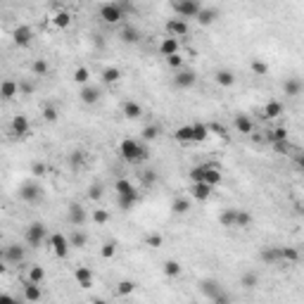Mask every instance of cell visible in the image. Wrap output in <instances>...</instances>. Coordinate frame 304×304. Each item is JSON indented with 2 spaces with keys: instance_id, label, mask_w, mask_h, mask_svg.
<instances>
[{
  "instance_id": "1",
  "label": "cell",
  "mask_w": 304,
  "mask_h": 304,
  "mask_svg": "<svg viewBox=\"0 0 304 304\" xmlns=\"http://www.w3.org/2000/svg\"><path fill=\"white\" fill-rule=\"evenodd\" d=\"M119 154H122V159L131 162V164H136V162L148 159V148H145L140 140L126 138V140H122V143H119Z\"/></svg>"
},
{
  "instance_id": "2",
  "label": "cell",
  "mask_w": 304,
  "mask_h": 304,
  "mask_svg": "<svg viewBox=\"0 0 304 304\" xmlns=\"http://www.w3.org/2000/svg\"><path fill=\"white\" fill-rule=\"evenodd\" d=\"M171 2V7L176 10V15L181 17V19H195L200 12V0H169Z\"/></svg>"
},
{
  "instance_id": "3",
  "label": "cell",
  "mask_w": 304,
  "mask_h": 304,
  "mask_svg": "<svg viewBox=\"0 0 304 304\" xmlns=\"http://www.w3.org/2000/svg\"><path fill=\"white\" fill-rule=\"evenodd\" d=\"M100 19H102L105 24H119L124 19V12L119 10L117 2H107V5L100 7Z\"/></svg>"
},
{
  "instance_id": "4",
  "label": "cell",
  "mask_w": 304,
  "mask_h": 304,
  "mask_svg": "<svg viewBox=\"0 0 304 304\" xmlns=\"http://www.w3.org/2000/svg\"><path fill=\"white\" fill-rule=\"evenodd\" d=\"M202 292L209 297V302H216V304L228 302V295L221 292V288H219V283H216V280H204V283H202Z\"/></svg>"
},
{
  "instance_id": "5",
  "label": "cell",
  "mask_w": 304,
  "mask_h": 304,
  "mask_svg": "<svg viewBox=\"0 0 304 304\" xmlns=\"http://www.w3.org/2000/svg\"><path fill=\"white\" fill-rule=\"evenodd\" d=\"M24 238H26V245H31V247H38V245L46 240V226H43V224H38V221H36V224H31V226L26 228V235H24Z\"/></svg>"
},
{
  "instance_id": "6",
  "label": "cell",
  "mask_w": 304,
  "mask_h": 304,
  "mask_svg": "<svg viewBox=\"0 0 304 304\" xmlns=\"http://www.w3.org/2000/svg\"><path fill=\"white\" fill-rule=\"evenodd\" d=\"M50 245H52V252H55L57 259H64L69 254V238H64L62 233H55V235L50 238Z\"/></svg>"
},
{
  "instance_id": "7",
  "label": "cell",
  "mask_w": 304,
  "mask_h": 304,
  "mask_svg": "<svg viewBox=\"0 0 304 304\" xmlns=\"http://www.w3.org/2000/svg\"><path fill=\"white\" fill-rule=\"evenodd\" d=\"M12 41H15V46H19V48L31 46V41H33V29H31V26H17V29L12 31Z\"/></svg>"
},
{
  "instance_id": "8",
  "label": "cell",
  "mask_w": 304,
  "mask_h": 304,
  "mask_svg": "<svg viewBox=\"0 0 304 304\" xmlns=\"http://www.w3.org/2000/svg\"><path fill=\"white\" fill-rule=\"evenodd\" d=\"M17 95H19V83L12 81V78H5V81L0 83V100L10 102V100H15Z\"/></svg>"
},
{
  "instance_id": "9",
  "label": "cell",
  "mask_w": 304,
  "mask_h": 304,
  "mask_svg": "<svg viewBox=\"0 0 304 304\" xmlns=\"http://www.w3.org/2000/svg\"><path fill=\"white\" fill-rule=\"evenodd\" d=\"M10 128H12V136L24 138V136H29L31 124H29V119H26L24 114H17L15 119H12V124H10Z\"/></svg>"
},
{
  "instance_id": "10",
  "label": "cell",
  "mask_w": 304,
  "mask_h": 304,
  "mask_svg": "<svg viewBox=\"0 0 304 304\" xmlns=\"http://www.w3.org/2000/svg\"><path fill=\"white\" fill-rule=\"evenodd\" d=\"M212 185L204 181H195L193 185H190V195L195 200H200V202H204V200H209V195H212Z\"/></svg>"
},
{
  "instance_id": "11",
  "label": "cell",
  "mask_w": 304,
  "mask_h": 304,
  "mask_svg": "<svg viewBox=\"0 0 304 304\" xmlns=\"http://www.w3.org/2000/svg\"><path fill=\"white\" fill-rule=\"evenodd\" d=\"M19 198L24 202H38L41 200V188L36 183H24L22 190H19Z\"/></svg>"
},
{
  "instance_id": "12",
  "label": "cell",
  "mask_w": 304,
  "mask_h": 304,
  "mask_svg": "<svg viewBox=\"0 0 304 304\" xmlns=\"http://www.w3.org/2000/svg\"><path fill=\"white\" fill-rule=\"evenodd\" d=\"M2 257H5V261H10V264H22L24 261V247L22 245H7L5 252H2Z\"/></svg>"
},
{
  "instance_id": "13",
  "label": "cell",
  "mask_w": 304,
  "mask_h": 304,
  "mask_svg": "<svg viewBox=\"0 0 304 304\" xmlns=\"http://www.w3.org/2000/svg\"><path fill=\"white\" fill-rule=\"evenodd\" d=\"M195 81H198L195 72H178V74L174 76V86L176 88H193Z\"/></svg>"
},
{
  "instance_id": "14",
  "label": "cell",
  "mask_w": 304,
  "mask_h": 304,
  "mask_svg": "<svg viewBox=\"0 0 304 304\" xmlns=\"http://www.w3.org/2000/svg\"><path fill=\"white\" fill-rule=\"evenodd\" d=\"M216 17H219V12L214 10V7H200V12H198V24L200 26H209V24H214L216 22Z\"/></svg>"
},
{
  "instance_id": "15",
  "label": "cell",
  "mask_w": 304,
  "mask_h": 304,
  "mask_svg": "<svg viewBox=\"0 0 304 304\" xmlns=\"http://www.w3.org/2000/svg\"><path fill=\"white\" fill-rule=\"evenodd\" d=\"M74 278L81 288H91L93 285V271L88 269V266H78V269L74 271Z\"/></svg>"
},
{
  "instance_id": "16",
  "label": "cell",
  "mask_w": 304,
  "mask_h": 304,
  "mask_svg": "<svg viewBox=\"0 0 304 304\" xmlns=\"http://www.w3.org/2000/svg\"><path fill=\"white\" fill-rule=\"evenodd\" d=\"M280 114H283V102H278V100L266 102V105H264V112H261L264 119H278Z\"/></svg>"
},
{
  "instance_id": "17",
  "label": "cell",
  "mask_w": 304,
  "mask_h": 304,
  "mask_svg": "<svg viewBox=\"0 0 304 304\" xmlns=\"http://www.w3.org/2000/svg\"><path fill=\"white\" fill-rule=\"evenodd\" d=\"M167 31L171 36H185L188 33V24H185V19H169L167 22Z\"/></svg>"
},
{
  "instance_id": "18",
  "label": "cell",
  "mask_w": 304,
  "mask_h": 304,
  "mask_svg": "<svg viewBox=\"0 0 304 304\" xmlns=\"http://www.w3.org/2000/svg\"><path fill=\"white\" fill-rule=\"evenodd\" d=\"M235 131L250 136V133L254 131V124H252V119H250L247 114H238V117H235Z\"/></svg>"
},
{
  "instance_id": "19",
  "label": "cell",
  "mask_w": 304,
  "mask_h": 304,
  "mask_svg": "<svg viewBox=\"0 0 304 304\" xmlns=\"http://www.w3.org/2000/svg\"><path fill=\"white\" fill-rule=\"evenodd\" d=\"M119 198V207H122L124 212H128V209H133L138 204V190H131V193H124V195H117Z\"/></svg>"
},
{
  "instance_id": "20",
  "label": "cell",
  "mask_w": 304,
  "mask_h": 304,
  "mask_svg": "<svg viewBox=\"0 0 304 304\" xmlns=\"http://www.w3.org/2000/svg\"><path fill=\"white\" fill-rule=\"evenodd\" d=\"M78 95H81V102H86V105H95L100 100V91L95 86H83Z\"/></svg>"
},
{
  "instance_id": "21",
  "label": "cell",
  "mask_w": 304,
  "mask_h": 304,
  "mask_svg": "<svg viewBox=\"0 0 304 304\" xmlns=\"http://www.w3.org/2000/svg\"><path fill=\"white\" fill-rule=\"evenodd\" d=\"M159 52H162L164 57L174 55V52H178V38H176V36H169V38H164V41L159 43Z\"/></svg>"
},
{
  "instance_id": "22",
  "label": "cell",
  "mask_w": 304,
  "mask_h": 304,
  "mask_svg": "<svg viewBox=\"0 0 304 304\" xmlns=\"http://www.w3.org/2000/svg\"><path fill=\"white\" fill-rule=\"evenodd\" d=\"M122 112L126 119H138V117H143V107L133 102V100H128V102H124L122 105Z\"/></svg>"
},
{
  "instance_id": "23",
  "label": "cell",
  "mask_w": 304,
  "mask_h": 304,
  "mask_svg": "<svg viewBox=\"0 0 304 304\" xmlns=\"http://www.w3.org/2000/svg\"><path fill=\"white\" fill-rule=\"evenodd\" d=\"M69 221H72L74 226H83V221H86V209H83L81 204H72V207H69Z\"/></svg>"
},
{
  "instance_id": "24",
  "label": "cell",
  "mask_w": 304,
  "mask_h": 304,
  "mask_svg": "<svg viewBox=\"0 0 304 304\" xmlns=\"http://www.w3.org/2000/svg\"><path fill=\"white\" fill-rule=\"evenodd\" d=\"M283 91L288 98H297L300 93H302V81L300 78H288L285 83H283Z\"/></svg>"
},
{
  "instance_id": "25",
  "label": "cell",
  "mask_w": 304,
  "mask_h": 304,
  "mask_svg": "<svg viewBox=\"0 0 304 304\" xmlns=\"http://www.w3.org/2000/svg\"><path fill=\"white\" fill-rule=\"evenodd\" d=\"M43 295H41V288H38V283H29L26 280V285H24V300L26 302H38Z\"/></svg>"
},
{
  "instance_id": "26",
  "label": "cell",
  "mask_w": 304,
  "mask_h": 304,
  "mask_svg": "<svg viewBox=\"0 0 304 304\" xmlns=\"http://www.w3.org/2000/svg\"><path fill=\"white\" fill-rule=\"evenodd\" d=\"M202 181L209 183L212 188H216V185L221 183V171H219V167L209 164V167H207V171H204V178H202Z\"/></svg>"
},
{
  "instance_id": "27",
  "label": "cell",
  "mask_w": 304,
  "mask_h": 304,
  "mask_svg": "<svg viewBox=\"0 0 304 304\" xmlns=\"http://www.w3.org/2000/svg\"><path fill=\"white\" fill-rule=\"evenodd\" d=\"M122 41L126 43V46H133V43L140 41V31H138L136 26H124L122 29Z\"/></svg>"
},
{
  "instance_id": "28",
  "label": "cell",
  "mask_w": 304,
  "mask_h": 304,
  "mask_svg": "<svg viewBox=\"0 0 304 304\" xmlns=\"http://www.w3.org/2000/svg\"><path fill=\"white\" fill-rule=\"evenodd\" d=\"M216 83L224 86V88H230L235 83V76H233V72H228V69H219L216 72Z\"/></svg>"
},
{
  "instance_id": "29",
  "label": "cell",
  "mask_w": 304,
  "mask_h": 304,
  "mask_svg": "<svg viewBox=\"0 0 304 304\" xmlns=\"http://www.w3.org/2000/svg\"><path fill=\"white\" fill-rule=\"evenodd\" d=\"M209 138V128L207 124H193V143H202Z\"/></svg>"
},
{
  "instance_id": "30",
  "label": "cell",
  "mask_w": 304,
  "mask_h": 304,
  "mask_svg": "<svg viewBox=\"0 0 304 304\" xmlns=\"http://www.w3.org/2000/svg\"><path fill=\"white\" fill-rule=\"evenodd\" d=\"M171 212L174 214H188L190 212V200H185V198H176L174 202H171Z\"/></svg>"
},
{
  "instance_id": "31",
  "label": "cell",
  "mask_w": 304,
  "mask_h": 304,
  "mask_svg": "<svg viewBox=\"0 0 304 304\" xmlns=\"http://www.w3.org/2000/svg\"><path fill=\"white\" fill-rule=\"evenodd\" d=\"M174 138H176L178 143H193V126L188 124V126H181V128H176Z\"/></svg>"
},
{
  "instance_id": "32",
  "label": "cell",
  "mask_w": 304,
  "mask_h": 304,
  "mask_svg": "<svg viewBox=\"0 0 304 304\" xmlns=\"http://www.w3.org/2000/svg\"><path fill=\"white\" fill-rule=\"evenodd\" d=\"M86 243H88V235H86V233H81V230H74V233H72V238H69V247H76V250L86 247Z\"/></svg>"
},
{
  "instance_id": "33",
  "label": "cell",
  "mask_w": 304,
  "mask_h": 304,
  "mask_svg": "<svg viewBox=\"0 0 304 304\" xmlns=\"http://www.w3.org/2000/svg\"><path fill=\"white\" fill-rule=\"evenodd\" d=\"M52 22H55V26H57V29H67V26L72 24V15H69L67 10H60L57 15L52 17Z\"/></svg>"
},
{
  "instance_id": "34",
  "label": "cell",
  "mask_w": 304,
  "mask_h": 304,
  "mask_svg": "<svg viewBox=\"0 0 304 304\" xmlns=\"http://www.w3.org/2000/svg\"><path fill=\"white\" fill-rule=\"evenodd\" d=\"M261 261H266V264L280 261V247H269V250H264V252H261Z\"/></svg>"
},
{
  "instance_id": "35",
  "label": "cell",
  "mask_w": 304,
  "mask_h": 304,
  "mask_svg": "<svg viewBox=\"0 0 304 304\" xmlns=\"http://www.w3.org/2000/svg\"><path fill=\"white\" fill-rule=\"evenodd\" d=\"M122 78V72L117 69V67H107V69H102V81L105 83H117Z\"/></svg>"
},
{
  "instance_id": "36",
  "label": "cell",
  "mask_w": 304,
  "mask_h": 304,
  "mask_svg": "<svg viewBox=\"0 0 304 304\" xmlns=\"http://www.w3.org/2000/svg\"><path fill=\"white\" fill-rule=\"evenodd\" d=\"M250 224H252V216H250V212L235 209V228H247Z\"/></svg>"
},
{
  "instance_id": "37",
  "label": "cell",
  "mask_w": 304,
  "mask_h": 304,
  "mask_svg": "<svg viewBox=\"0 0 304 304\" xmlns=\"http://www.w3.org/2000/svg\"><path fill=\"white\" fill-rule=\"evenodd\" d=\"M221 226L224 228H235V209H226V212L219 216Z\"/></svg>"
},
{
  "instance_id": "38",
  "label": "cell",
  "mask_w": 304,
  "mask_h": 304,
  "mask_svg": "<svg viewBox=\"0 0 304 304\" xmlns=\"http://www.w3.org/2000/svg\"><path fill=\"white\" fill-rule=\"evenodd\" d=\"M131 190H136V188H133V183L128 181V178H119V181L114 183V193H117V195L131 193Z\"/></svg>"
},
{
  "instance_id": "39",
  "label": "cell",
  "mask_w": 304,
  "mask_h": 304,
  "mask_svg": "<svg viewBox=\"0 0 304 304\" xmlns=\"http://www.w3.org/2000/svg\"><path fill=\"white\" fill-rule=\"evenodd\" d=\"M43 278H46V271H43V266H31L29 269V283H43Z\"/></svg>"
},
{
  "instance_id": "40",
  "label": "cell",
  "mask_w": 304,
  "mask_h": 304,
  "mask_svg": "<svg viewBox=\"0 0 304 304\" xmlns=\"http://www.w3.org/2000/svg\"><path fill=\"white\" fill-rule=\"evenodd\" d=\"M280 261H300V252L295 247H280Z\"/></svg>"
},
{
  "instance_id": "41",
  "label": "cell",
  "mask_w": 304,
  "mask_h": 304,
  "mask_svg": "<svg viewBox=\"0 0 304 304\" xmlns=\"http://www.w3.org/2000/svg\"><path fill=\"white\" fill-rule=\"evenodd\" d=\"M266 138H269L271 143H276V140H288V128L278 126V128H274V131H269V133H266Z\"/></svg>"
},
{
  "instance_id": "42",
  "label": "cell",
  "mask_w": 304,
  "mask_h": 304,
  "mask_svg": "<svg viewBox=\"0 0 304 304\" xmlns=\"http://www.w3.org/2000/svg\"><path fill=\"white\" fill-rule=\"evenodd\" d=\"M164 274H167L169 278H176V276L181 274V264L174 261V259H169L167 264H164Z\"/></svg>"
},
{
  "instance_id": "43",
  "label": "cell",
  "mask_w": 304,
  "mask_h": 304,
  "mask_svg": "<svg viewBox=\"0 0 304 304\" xmlns=\"http://www.w3.org/2000/svg\"><path fill=\"white\" fill-rule=\"evenodd\" d=\"M57 117H60V112H57V107L55 105H46L43 107V119H46V122H57Z\"/></svg>"
},
{
  "instance_id": "44",
  "label": "cell",
  "mask_w": 304,
  "mask_h": 304,
  "mask_svg": "<svg viewBox=\"0 0 304 304\" xmlns=\"http://www.w3.org/2000/svg\"><path fill=\"white\" fill-rule=\"evenodd\" d=\"M133 290H136V283H133V280H122V283L117 285V292L124 295V297H126V295H131Z\"/></svg>"
},
{
  "instance_id": "45",
  "label": "cell",
  "mask_w": 304,
  "mask_h": 304,
  "mask_svg": "<svg viewBox=\"0 0 304 304\" xmlns=\"http://www.w3.org/2000/svg\"><path fill=\"white\" fill-rule=\"evenodd\" d=\"M88 78H91V72L86 69V67H78L74 72V81L76 83H88Z\"/></svg>"
},
{
  "instance_id": "46",
  "label": "cell",
  "mask_w": 304,
  "mask_h": 304,
  "mask_svg": "<svg viewBox=\"0 0 304 304\" xmlns=\"http://www.w3.org/2000/svg\"><path fill=\"white\" fill-rule=\"evenodd\" d=\"M83 162H86V154H83V152L81 150H74L72 152V157H69V164H72V167H83Z\"/></svg>"
},
{
  "instance_id": "47",
  "label": "cell",
  "mask_w": 304,
  "mask_h": 304,
  "mask_svg": "<svg viewBox=\"0 0 304 304\" xmlns=\"http://www.w3.org/2000/svg\"><path fill=\"white\" fill-rule=\"evenodd\" d=\"M252 72H254L257 76H266V74H269V64H266V62H261V60H254V62H252Z\"/></svg>"
},
{
  "instance_id": "48",
  "label": "cell",
  "mask_w": 304,
  "mask_h": 304,
  "mask_svg": "<svg viewBox=\"0 0 304 304\" xmlns=\"http://www.w3.org/2000/svg\"><path fill=\"white\" fill-rule=\"evenodd\" d=\"M207 167H209V164H200V167L193 169V171H190V181H193V183L202 181V178H204V171H207Z\"/></svg>"
},
{
  "instance_id": "49",
  "label": "cell",
  "mask_w": 304,
  "mask_h": 304,
  "mask_svg": "<svg viewBox=\"0 0 304 304\" xmlns=\"http://www.w3.org/2000/svg\"><path fill=\"white\" fill-rule=\"evenodd\" d=\"M31 69H33V74L36 76H46L48 74V62L46 60H36Z\"/></svg>"
},
{
  "instance_id": "50",
  "label": "cell",
  "mask_w": 304,
  "mask_h": 304,
  "mask_svg": "<svg viewBox=\"0 0 304 304\" xmlns=\"http://www.w3.org/2000/svg\"><path fill=\"white\" fill-rule=\"evenodd\" d=\"M159 136V126H145L143 128V140H154Z\"/></svg>"
},
{
  "instance_id": "51",
  "label": "cell",
  "mask_w": 304,
  "mask_h": 304,
  "mask_svg": "<svg viewBox=\"0 0 304 304\" xmlns=\"http://www.w3.org/2000/svg\"><path fill=\"white\" fill-rule=\"evenodd\" d=\"M114 252H117V245L114 243H105L102 245V250H100V254H102L105 259H112L114 257Z\"/></svg>"
},
{
  "instance_id": "52",
  "label": "cell",
  "mask_w": 304,
  "mask_h": 304,
  "mask_svg": "<svg viewBox=\"0 0 304 304\" xmlns=\"http://www.w3.org/2000/svg\"><path fill=\"white\" fill-rule=\"evenodd\" d=\"M274 150L278 152V154H290V143H288V140H276Z\"/></svg>"
},
{
  "instance_id": "53",
  "label": "cell",
  "mask_w": 304,
  "mask_h": 304,
  "mask_svg": "<svg viewBox=\"0 0 304 304\" xmlns=\"http://www.w3.org/2000/svg\"><path fill=\"white\" fill-rule=\"evenodd\" d=\"M93 221H95V224H107V221H109V214H107L105 209H95V212H93Z\"/></svg>"
},
{
  "instance_id": "54",
  "label": "cell",
  "mask_w": 304,
  "mask_h": 304,
  "mask_svg": "<svg viewBox=\"0 0 304 304\" xmlns=\"http://www.w3.org/2000/svg\"><path fill=\"white\" fill-rule=\"evenodd\" d=\"M167 64L171 67V69H178V67L183 64V57L178 55V52H174V55H169L167 57Z\"/></svg>"
},
{
  "instance_id": "55",
  "label": "cell",
  "mask_w": 304,
  "mask_h": 304,
  "mask_svg": "<svg viewBox=\"0 0 304 304\" xmlns=\"http://www.w3.org/2000/svg\"><path fill=\"white\" fill-rule=\"evenodd\" d=\"M240 283H243L245 288H257V276H254V274H245Z\"/></svg>"
},
{
  "instance_id": "56",
  "label": "cell",
  "mask_w": 304,
  "mask_h": 304,
  "mask_svg": "<svg viewBox=\"0 0 304 304\" xmlns=\"http://www.w3.org/2000/svg\"><path fill=\"white\" fill-rule=\"evenodd\" d=\"M117 5H119V10H122L124 15H131V12L136 10V7L131 5V0H117Z\"/></svg>"
},
{
  "instance_id": "57",
  "label": "cell",
  "mask_w": 304,
  "mask_h": 304,
  "mask_svg": "<svg viewBox=\"0 0 304 304\" xmlns=\"http://www.w3.org/2000/svg\"><path fill=\"white\" fill-rule=\"evenodd\" d=\"M19 93L31 95V93H33V83H31V81H19Z\"/></svg>"
},
{
  "instance_id": "58",
  "label": "cell",
  "mask_w": 304,
  "mask_h": 304,
  "mask_svg": "<svg viewBox=\"0 0 304 304\" xmlns=\"http://www.w3.org/2000/svg\"><path fill=\"white\" fill-rule=\"evenodd\" d=\"M88 198H91V200H100V198H102V188H100V185H91Z\"/></svg>"
},
{
  "instance_id": "59",
  "label": "cell",
  "mask_w": 304,
  "mask_h": 304,
  "mask_svg": "<svg viewBox=\"0 0 304 304\" xmlns=\"http://www.w3.org/2000/svg\"><path fill=\"white\" fill-rule=\"evenodd\" d=\"M148 245L150 247H162V235H148Z\"/></svg>"
},
{
  "instance_id": "60",
  "label": "cell",
  "mask_w": 304,
  "mask_h": 304,
  "mask_svg": "<svg viewBox=\"0 0 304 304\" xmlns=\"http://www.w3.org/2000/svg\"><path fill=\"white\" fill-rule=\"evenodd\" d=\"M154 181H157V174H154V171L143 174V183H145V185H150V183H154Z\"/></svg>"
},
{
  "instance_id": "61",
  "label": "cell",
  "mask_w": 304,
  "mask_h": 304,
  "mask_svg": "<svg viewBox=\"0 0 304 304\" xmlns=\"http://www.w3.org/2000/svg\"><path fill=\"white\" fill-rule=\"evenodd\" d=\"M207 128H209V133H212V131H216L219 136H226V128H224V126H219V124H209Z\"/></svg>"
},
{
  "instance_id": "62",
  "label": "cell",
  "mask_w": 304,
  "mask_h": 304,
  "mask_svg": "<svg viewBox=\"0 0 304 304\" xmlns=\"http://www.w3.org/2000/svg\"><path fill=\"white\" fill-rule=\"evenodd\" d=\"M33 174L43 176V174H46V164H33Z\"/></svg>"
},
{
  "instance_id": "63",
  "label": "cell",
  "mask_w": 304,
  "mask_h": 304,
  "mask_svg": "<svg viewBox=\"0 0 304 304\" xmlns=\"http://www.w3.org/2000/svg\"><path fill=\"white\" fill-rule=\"evenodd\" d=\"M0 302H15V297L7 295V292H0Z\"/></svg>"
},
{
  "instance_id": "64",
  "label": "cell",
  "mask_w": 304,
  "mask_h": 304,
  "mask_svg": "<svg viewBox=\"0 0 304 304\" xmlns=\"http://www.w3.org/2000/svg\"><path fill=\"white\" fill-rule=\"evenodd\" d=\"M0 274H5V266H2V261H0Z\"/></svg>"
}]
</instances>
